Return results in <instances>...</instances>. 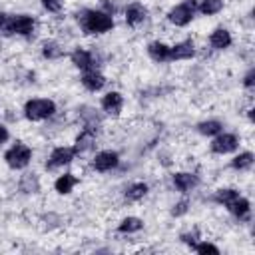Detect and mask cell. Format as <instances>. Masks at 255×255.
Returning <instances> with one entry per match:
<instances>
[{
	"instance_id": "1",
	"label": "cell",
	"mask_w": 255,
	"mask_h": 255,
	"mask_svg": "<svg viewBox=\"0 0 255 255\" xmlns=\"http://www.w3.org/2000/svg\"><path fill=\"white\" fill-rule=\"evenodd\" d=\"M78 24L84 30V34H106L114 28V16L106 10H96V8H86L82 12H78Z\"/></svg>"
},
{
	"instance_id": "2",
	"label": "cell",
	"mask_w": 255,
	"mask_h": 255,
	"mask_svg": "<svg viewBox=\"0 0 255 255\" xmlns=\"http://www.w3.org/2000/svg\"><path fill=\"white\" fill-rule=\"evenodd\" d=\"M56 114V104L50 98H32L24 104V116L28 122H44Z\"/></svg>"
},
{
	"instance_id": "3",
	"label": "cell",
	"mask_w": 255,
	"mask_h": 255,
	"mask_svg": "<svg viewBox=\"0 0 255 255\" xmlns=\"http://www.w3.org/2000/svg\"><path fill=\"white\" fill-rule=\"evenodd\" d=\"M195 12H197V2L195 0H183L167 12V20L177 28H185L195 18Z\"/></svg>"
},
{
	"instance_id": "4",
	"label": "cell",
	"mask_w": 255,
	"mask_h": 255,
	"mask_svg": "<svg viewBox=\"0 0 255 255\" xmlns=\"http://www.w3.org/2000/svg\"><path fill=\"white\" fill-rule=\"evenodd\" d=\"M4 161H6V165L12 167V169H24V167L32 161V149H30L24 141H16L12 147L6 149Z\"/></svg>"
},
{
	"instance_id": "5",
	"label": "cell",
	"mask_w": 255,
	"mask_h": 255,
	"mask_svg": "<svg viewBox=\"0 0 255 255\" xmlns=\"http://www.w3.org/2000/svg\"><path fill=\"white\" fill-rule=\"evenodd\" d=\"M76 157H78V151H76L74 145H58V147H54L52 153L48 155L46 167H48V169H58V167L70 165Z\"/></svg>"
},
{
	"instance_id": "6",
	"label": "cell",
	"mask_w": 255,
	"mask_h": 255,
	"mask_svg": "<svg viewBox=\"0 0 255 255\" xmlns=\"http://www.w3.org/2000/svg\"><path fill=\"white\" fill-rule=\"evenodd\" d=\"M209 147H211L213 153L225 155V153H231L239 147V137L235 133H229V131H219L217 135H213Z\"/></svg>"
},
{
	"instance_id": "7",
	"label": "cell",
	"mask_w": 255,
	"mask_h": 255,
	"mask_svg": "<svg viewBox=\"0 0 255 255\" xmlns=\"http://www.w3.org/2000/svg\"><path fill=\"white\" fill-rule=\"evenodd\" d=\"M120 165V153L114 151V149H104V151H98L92 159V167L100 173H106V171H112Z\"/></svg>"
},
{
	"instance_id": "8",
	"label": "cell",
	"mask_w": 255,
	"mask_h": 255,
	"mask_svg": "<svg viewBox=\"0 0 255 255\" xmlns=\"http://www.w3.org/2000/svg\"><path fill=\"white\" fill-rule=\"evenodd\" d=\"M36 20L30 14H12V36H34Z\"/></svg>"
},
{
	"instance_id": "9",
	"label": "cell",
	"mask_w": 255,
	"mask_h": 255,
	"mask_svg": "<svg viewBox=\"0 0 255 255\" xmlns=\"http://www.w3.org/2000/svg\"><path fill=\"white\" fill-rule=\"evenodd\" d=\"M70 60H72V64H74L78 70H82V72L92 70V68L98 66V58L94 56V52H90V50H86V48H76V50L70 54Z\"/></svg>"
},
{
	"instance_id": "10",
	"label": "cell",
	"mask_w": 255,
	"mask_h": 255,
	"mask_svg": "<svg viewBox=\"0 0 255 255\" xmlns=\"http://www.w3.org/2000/svg\"><path fill=\"white\" fill-rule=\"evenodd\" d=\"M102 110H104L108 116L118 118V116L122 114V110H124V96H122L120 92H116V90L104 94V96H102Z\"/></svg>"
},
{
	"instance_id": "11",
	"label": "cell",
	"mask_w": 255,
	"mask_h": 255,
	"mask_svg": "<svg viewBox=\"0 0 255 255\" xmlns=\"http://www.w3.org/2000/svg\"><path fill=\"white\" fill-rule=\"evenodd\" d=\"M145 18H147V8H145L143 4H139V2H131V4H128V6H126L124 20H126V24H128V26L135 28V26L143 24V22H145Z\"/></svg>"
},
{
	"instance_id": "12",
	"label": "cell",
	"mask_w": 255,
	"mask_h": 255,
	"mask_svg": "<svg viewBox=\"0 0 255 255\" xmlns=\"http://www.w3.org/2000/svg\"><path fill=\"white\" fill-rule=\"evenodd\" d=\"M171 181H173V187H175L179 193H189V191L195 189L197 183H199L197 175L191 173V171H177V173H173Z\"/></svg>"
},
{
	"instance_id": "13",
	"label": "cell",
	"mask_w": 255,
	"mask_h": 255,
	"mask_svg": "<svg viewBox=\"0 0 255 255\" xmlns=\"http://www.w3.org/2000/svg\"><path fill=\"white\" fill-rule=\"evenodd\" d=\"M195 56V42L193 40H181L175 46L169 48V62L175 60H191Z\"/></svg>"
},
{
	"instance_id": "14",
	"label": "cell",
	"mask_w": 255,
	"mask_h": 255,
	"mask_svg": "<svg viewBox=\"0 0 255 255\" xmlns=\"http://www.w3.org/2000/svg\"><path fill=\"white\" fill-rule=\"evenodd\" d=\"M80 82H82V86H84L86 90H90V92H98V90H102V88L106 86V78H104V74H102L98 68H92V70L82 72Z\"/></svg>"
},
{
	"instance_id": "15",
	"label": "cell",
	"mask_w": 255,
	"mask_h": 255,
	"mask_svg": "<svg viewBox=\"0 0 255 255\" xmlns=\"http://www.w3.org/2000/svg\"><path fill=\"white\" fill-rule=\"evenodd\" d=\"M231 42H233V38L227 28H215L209 34V46L213 50H227L231 46Z\"/></svg>"
},
{
	"instance_id": "16",
	"label": "cell",
	"mask_w": 255,
	"mask_h": 255,
	"mask_svg": "<svg viewBox=\"0 0 255 255\" xmlns=\"http://www.w3.org/2000/svg\"><path fill=\"white\" fill-rule=\"evenodd\" d=\"M94 143H96V129L84 128V129L78 133V137H76V141H74V147H76V151H78V155H80V153L90 151V149L94 147Z\"/></svg>"
},
{
	"instance_id": "17",
	"label": "cell",
	"mask_w": 255,
	"mask_h": 255,
	"mask_svg": "<svg viewBox=\"0 0 255 255\" xmlns=\"http://www.w3.org/2000/svg\"><path fill=\"white\" fill-rule=\"evenodd\" d=\"M169 48H171V46H167V44H163V42H159V40H153V42L147 44V56H149L153 62H157V64L169 62Z\"/></svg>"
},
{
	"instance_id": "18",
	"label": "cell",
	"mask_w": 255,
	"mask_h": 255,
	"mask_svg": "<svg viewBox=\"0 0 255 255\" xmlns=\"http://www.w3.org/2000/svg\"><path fill=\"white\" fill-rule=\"evenodd\" d=\"M227 209H229V213L231 215H235L237 219H247L249 217V211H251V203H249V199H245V197H235L229 205H227Z\"/></svg>"
},
{
	"instance_id": "19",
	"label": "cell",
	"mask_w": 255,
	"mask_h": 255,
	"mask_svg": "<svg viewBox=\"0 0 255 255\" xmlns=\"http://www.w3.org/2000/svg\"><path fill=\"white\" fill-rule=\"evenodd\" d=\"M76 183H78V177L74 173H64V175H60L54 181V189L60 195H68V193H72V189L76 187Z\"/></svg>"
},
{
	"instance_id": "20",
	"label": "cell",
	"mask_w": 255,
	"mask_h": 255,
	"mask_svg": "<svg viewBox=\"0 0 255 255\" xmlns=\"http://www.w3.org/2000/svg\"><path fill=\"white\" fill-rule=\"evenodd\" d=\"M147 191H149L147 183H143V181H135V183H131V185L126 189L124 197H126V201H129V203H135V201L143 199V197L147 195Z\"/></svg>"
},
{
	"instance_id": "21",
	"label": "cell",
	"mask_w": 255,
	"mask_h": 255,
	"mask_svg": "<svg viewBox=\"0 0 255 255\" xmlns=\"http://www.w3.org/2000/svg\"><path fill=\"white\" fill-rule=\"evenodd\" d=\"M195 129H197L201 135H205V137H213V135H217L219 131H223V124H221L219 120H203V122H199V124L195 126Z\"/></svg>"
},
{
	"instance_id": "22",
	"label": "cell",
	"mask_w": 255,
	"mask_h": 255,
	"mask_svg": "<svg viewBox=\"0 0 255 255\" xmlns=\"http://www.w3.org/2000/svg\"><path fill=\"white\" fill-rule=\"evenodd\" d=\"M42 56L46 60H58V58L64 56V48L56 40H44L42 42Z\"/></svg>"
},
{
	"instance_id": "23",
	"label": "cell",
	"mask_w": 255,
	"mask_h": 255,
	"mask_svg": "<svg viewBox=\"0 0 255 255\" xmlns=\"http://www.w3.org/2000/svg\"><path fill=\"white\" fill-rule=\"evenodd\" d=\"M223 6H225L223 0H201L197 4V12L203 16H215L223 10Z\"/></svg>"
},
{
	"instance_id": "24",
	"label": "cell",
	"mask_w": 255,
	"mask_h": 255,
	"mask_svg": "<svg viewBox=\"0 0 255 255\" xmlns=\"http://www.w3.org/2000/svg\"><path fill=\"white\" fill-rule=\"evenodd\" d=\"M253 159H255V155L251 151H241L231 159V167L237 169V171H245L253 165Z\"/></svg>"
},
{
	"instance_id": "25",
	"label": "cell",
	"mask_w": 255,
	"mask_h": 255,
	"mask_svg": "<svg viewBox=\"0 0 255 255\" xmlns=\"http://www.w3.org/2000/svg\"><path fill=\"white\" fill-rule=\"evenodd\" d=\"M20 191L22 193H38L40 191V179L36 173H26L20 179Z\"/></svg>"
},
{
	"instance_id": "26",
	"label": "cell",
	"mask_w": 255,
	"mask_h": 255,
	"mask_svg": "<svg viewBox=\"0 0 255 255\" xmlns=\"http://www.w3.org/2000/svg\"><path fill=\"white\" fill-rule=\"evenodd\" d=\"M235 197H239V191L237 189H233V187H221V189L215 191L213 201L219 203V205H223V207H227Z\"/></svg>"
},
{
	"instance_id": "27",
	"label": "cell",
	"mask_w": 255,
	"mask_h": 255,
	"mask_svg": "<svg viewBox=\"0 0 255 255\" xmlns=\"http://www.w3.org/2000/svg\"><path fill=\"white\" fill-rule=\"evenodd\" d=\"M141 227H143V221H141L139 217L129 215V217H124V219L120 221L118 231H120V233H137Z\"/></svg>"
},
{
	"instance_id": "28",
	"label": "cell",
	"mask_w": 255,
	"mask_h": 255,
	"mask_svg": "<svg viewBox=\"0 0 255 255\" xmlns=\"http://www.w3.org/2000/svg\"><path fill=\"white\" fill-rule=\"evenodd\" d=\"M0 34L2 36H12V14L0 12Z\"/></svg>"
},
{
	"instance_id": "29",
	"label": "cell",
	"mask_w": 255,
	"mask_h": 255,
	"mask_svg": "<svg viewBox=\"0 0 255 255\" xmlns=\"http://www.w3.org/2000/svg\"><path fill=\"white\" fill-rule=\"evenodd\" d=\"M191 249H193V251H197V253H213V255H217V253H219V247H215V245H213V243H209V241H197Z\"/></svg>"
},
{
	"instance_id": "30",
	"label": "cell",
	"mask_w": 255,
	"mask_h": 255,
	"mask_svg": "<svg viewBox=\"0 0 255 255\" xmlns=\"http://www.w3.org/2000/svg\"><path fill=\"white\" fill-rule=\"evenodd\" d=\"M187 209H189V199H181V201H177V203L171 207V215H173V217H181V215L187 213Z\"/></svg>"
},
{
	"instance_id": "31",
	"label": "cell",
	"mask_w": 255,
	"mask_h": 255,
	"mask_svg": "<svg viewBox=\"0 0 255 255\" xmlns=\"http://www.w3.org/2000/svg\"><path fill=\"white\" fill-rule=\"evenodd\" d=\"M42 6H44L48 12L58 14V12L62 10V6H64V0H42Z\"/></svg>"
},
{
	"instance_id": "32",
	"label": "cell",
	"mask_w": 255,
	"mask_h": 255,
	"mask_svg": "<svg viewBox=\"0 0 255 255\" xmlns=\"http://www.w3.org/2000/svg\"><path fill=\"white\" fill-rule=\"evenodd\" d=\"M243 86L247 90H253V86H255V68H249L247 70V74L243 76Z\"/></svg>"
},
{
	"instance_id": "33",
	"label": "cell",
	"mask_w": 255,
	"mask_h": 255,
	"mask_svg": "<svg viewBox=\"0 0 255 255\" xmlns=\"http://www.w3.org/2000/svg\"><path fill=\"white\" fill-rule=\"evenodd\" d=\"M181 241L193 247V245L199 241V235H197V231H191V233H183V235H181Z\"/></svg>"
},
{
	"instance_id": "34",
	"label": "cell",
	"mask_w": 255,
	"mask_h": 255,
	"mask_svg": "<svg viewBox=\"0 0 255 255\" xmlns=\"http://www.w3.org/2000/svg\"><path fill=\"white\" fill-rule=\"evenodd\" d=\"M8 137H10V133H8V128L0 124V145H2V143H6V141H8Z\"/></svg>"
},
{
	"instance_id": "35",
	"label": "cell",
	"mask_w": 255,
	"mask_h": 255,
	"mask_svg": "<svg viewBox=\"0 0 255 255\" xmlns=\"http://www.w3.org/2000/svg\"><path fill=\"white\" fill-rule=\"evenodd\" d=\"M247 116H249V120L253 122V108H249V110H247Z\"/></svg>"
}]
</instances>
